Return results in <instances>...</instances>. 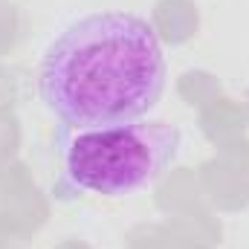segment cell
<instances>
[{
    "label": "cell",
    "mask_w": 249,
    "mask_h": 249,
    "mask_svg": "<svg viewBox=\"0 0 249 249\" xmlns=\"http://www.w3.org/2000/svg\"><path fill=\"white\" fill-rule=\"evenodd\" d=\"M55 139L64 188L96 197H124L151 186L180 151V127L160 119L78 130L61 124Z\"/></svg>",
    "instance_id": "obj_2"
},
{
    "label": "cell",
    "mask_w": 249,
    "mask_h": 249,
    "mask_svg": "<svg viewBox=\"0 0 249 249\" xmlns=\"http://www.w3.org/2000/svg\"><path fill=\"white\" fill-rule=\"evenodd\" d=\"M168 64L154 26L130 12H93L47 47L38 90L64 127L145 119L162 99Z\"/></svg>",
    "instance_id": "obj_1"
}]
</instances>
